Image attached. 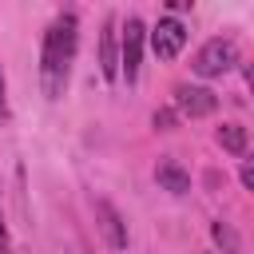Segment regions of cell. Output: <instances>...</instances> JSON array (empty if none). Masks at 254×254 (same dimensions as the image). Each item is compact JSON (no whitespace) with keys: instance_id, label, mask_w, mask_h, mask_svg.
Returning a JSON list of instances; mask_svg holds the SVG:
<instances>
[{"instance_id":"9c48e42d","label":"cell","mask_w":254,"mask_h":254,"mask_svg":"<svg viewBox=\"0 0 254 254\" xmlns=\"http://www.w3.org/2000/svg\"><path fill=\"white\" fill-rule=\"evenodd\" d=\"M218 147L230 155H246V127L242 123H222L218 127Z\"/></svg>"},{"instance_id":"277c9868","label":"cell","mask_w":254,"mask_h":254,"mask_svg":"<svg viewBox=\"0 0 254 254\" xmlns=\"http://www.w3.org/2000/svg\"><path fill=\"white\" fill-rule=\"evenodd\" d=\"M218 107V95L210 87H194V83H179L175 87V115L179 119H202Z\"/></svg>"},{"instance_id":"6da1fadb","label":"cell","mask_w":254,"mask_h":254,"mask_svg":"<svg viewBox=\"0 0 254 254\" xmlns=\"http://www.w3.org/2000/svg\"><path fill=\"white\" fill-rule=\"evenodd\" d=\"M75 16L64 12L48 32H44V52H40V83L48 99H60L67 91V75H71V60H75Z\"/></svg>"},{"instance_id":"5bb4252c","label":"cell","mask_w":254,"mask_h":254,"mask_svg":"<svg viewBox=\"0 0 254 254\" xmlns=\"http://www.w3.org/2000/svg\"><path fill=\"white\" fill-rule=\"evenodd\" d=\"M8 115V99H4V67H0V119Z\"/></svg>"},{"instance_id":"7c38bea8","label":"cell","mask_w":254,"mask_h":254,"mask_svg":"<svg viewBox=\"0 0 254 254\" xmlns=\"http://www.w3.org/2000/svg\"><path fill=\"white\" fill-rule=\"evenodd\" d=\"M238 175H242V187L250 190V187H254V167H250V159H242V171H238Z\"/></svg>"},{"instance_id":"8992f818","label":"cell","mask_w":254,"mask_h":254,"mask_svg":"<svg viewBox=\"0 0 254 254\" xmlns=\"http://www.w3.org/2000/svg\"><path fill=\"white\" fill-rule=\"evenodd\" d=\"M95 218H99V230H103L107 246H111V250H123V246H127V226H123L119 210H115L107 198H99V202H95Z\"/></svg>"},{"instance_id":"30bf717a","label":"cell","mask_w":254,"mask_h":254,"mask_svg":"<svg viewBox=\"0 0 254 254\" xmlns=\"http://www.w3.org/2000/svg\"><path fill=\"white\" fill-rule=\"evenodd\" d=\"M210 234H214V242H218V250H222V254H242V242H238V234H234V226H230V222H222V218H218V222L210 226Z\"/></svg>"},{"instance_id":"4fadbf2b","label":"cell","mask_w":254,"mask_h":254,"mask_svg":"<svg viewBox=\"0 0 254 254\" xmlns=\"http://www.w3.org/2000/svg\"><path fill=\"white\" fill-rule=\"evenodd\" d=\"M0 254H12V246H8V230H4V214H0Z\"/></svg>"},{"instance_id":"3957f363","label":"cell","mask_w":254,"mask_h":254,"mask_svg":"<svg viewBox=\"0 0 254 254\" xmlns=\"http://www.w3.org/2000/svg\"><path fill=\"white\" fill-rule=\"evenodd\" d=\"M143 40H147V28H143V20L139 16H131L127 24H123V44H119V71H123V79L127 83H135L139 79V60H143Z\"/></svg>"},{"instance_id":"52a82bcc","label":"cell","mask_w":254,"mask_h":254,"mask_svg":"<svg viewBox=\"0 0 254 254\" xmlns=\"http://www.w3.org/2000/svg\"><path fill=\"white\" fill-rule=\"evenodd\" d=\"M155 179H159V187H163V190H171V194H187V190H190V175H187L175 159H159Z\"/></svg>"},{"instance_id":"7a4b0ae2","label":"cell","mask_w":254,"mask_h":254,"mask_svg":"<svg viewBox=\"0 0 254 254\" xmlns=\"http://www.w3.org/2000/svg\"><path fill=\"white\" fill-rule=\"evenodd\" d=\"M234 64H238V48H234V40H222V36L206 40V44H202V48L194 52V60H190L194 75H202V79L226 75V71H230Z\"/></svg>"},{"instance_id":"5b68a950","label":"cell","mask_w":254,"mask_h":254,"mask_svg":"<svg viewBox=\"0 0 254 254\" xmlns=\"http://www.w3.org/2000/svg\"><path fill=\"white\" fill-rule=\"evenodd\" d=\"M183 44H187V28H183L175 16H163V20L151 28V48H155L159 60H175V56L183 52Z\"/></svg>"},{"instance_id":"ba28073f","label":"cell","mask_w":254,"mask_h":254,"mask_svg":"<svg viewBox=\"0 0 254 254\" xmlns=\"http://www.w3.org/2000/svg\"><path fill=\"white\" fill-rule=\"evenodd\" d=\"M99 71H103L107 79L119 75V60H115V24H111V20L103 24V36H99Z\"/></svg>"},{"instance_id":"8fae6325","label":"cell","mask_w":254,"mask_h":254,"mask_svg":"<svg viewBox=\"0 0 254 254\" xmlns=\"http://www.w3.org/2000/svg\"><path fill=\"white\" fill-rule=\"evenodd\" d=\"M151 123H155L159 131H171V127H179V115H175L171 107H159V111L151 115Z\"/></svg>"}]
</instances>
